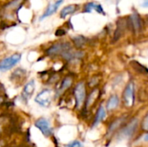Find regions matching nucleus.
<instances>
[{
	"label": "nucleus",
	"instance_id": "obj_1",
	"mask_svg": "<svg viewBox=\"0 0 148 147\" xmlns=\"http://www.w3.org/2000/svg\"><path fill=\"white\" fill-rule=\"evenodd\" d=\"M54 92L52 89L44 88L39 92L35 97V102L42 107H49L53 101Z\"/></svg>",
	"mask_w": 148,
	"mask_h": 147
},
{
	"label": "nucleus",
	"instance_id": "obj_2",
	"mask_svg": "<svg viewBox=\"0 0 148 147\" xmlns=\"http://www.w3.org/2000/svg\"><path fill=\"white\" fill-rule=\"evenodd\" d=\"M74 95L75 100V107L77 109L82 108L86 101V86L84 81H80L76 84L74 89Z\"/></svg>",
	"mask_w": 148,
	"mask_h": 147
},
{
	"label": "nucleus",
	"instance_id": "obj_3",
	"mask_svg": "<svg viewBox=\"0 0 148 147\" xmlns=\"http://www.w3.org/2000/svg\"><path fill=\"white\" fill-rule=\"evenodd\" d=\"M71 48H72L71 44L68 42H56L53 44L50 48H49L46 53L49 56H58V55L62 56L65 52H67Z\"/></svg>",
	"mask_w": 148,
	"mask_h": 147
},
{
	"label": "nucleus",
	"instance_id": "obj_4",
	"mask_svg": "<svg viewBox=\"0 0 148 147\" xmlns=\"http://www.w3.org/2000/svg\"><path fill=\"white\" fill-rule=\"evenodd\" d=\"M22 59L21 54H14L0 61V73L8 71L14 68Z\"/></svg>",
	"mask_w": 148,
	"mask_h": 147
},
{
	"label": "nucleus",
	"instance_id": "obj_5",
	"mask_svg": "<svg viewBox=\"0 0 148 147\" xmlns=\"http://www.w3.org/2000/svg\"><path fill=\"white\" fill-rule=\"evenodd\" d=\"M35 126L46 138H50L53 134V130H52L50 122L45 118H40L36 120L35 122Z\"/></svg>",
	"mask_w": 148,
	"mask_h": 147
},
{
	"label": "nucleus",
	"instance_id": "obj_6",
	"mask_svg": "<svg viewBox=\"0 0 148 147\" xmlns=\"http://www.w3.org/2000/svg\"><path fill=\"white\" fill-rule=\"evenodd\" d=\"M124 105L127 107H132L134 103V85L133 82H129L123 92L122 95Z\"/></svg>",
	"mask_w": 148,
	"mask_h": 147
},
{
	"label": "nucleus",
	"instance_id": "obj_7",
	"mask_svg": "<svg viewBox=\"0 0 148 147\" xmlns=\"http://www.w3.org/2000/svg\"><path fill=\"white\" fill-rule=\"evenodd\" d=\"M35 89H36L35 80H30L24 85L21 92V100L24 104H27L29 102V101L30 100V98L34 94Z\"/></svg>",
	"mask_w": 148,
	"mask_h": 147
},
{
	"label": "nucleus",
	"instance_id": "obj_8",
	"mask_svg": "<svg viewBox=\"0 0 148 147\" xmlns=\"http://www.w3.org/2000/svg\"><path fill=\"white\" fill-rule=\"evenodd\" d=\"M137 127H138V120L134 119L128 123V125H127L122 129L121 133V136L125 139H130L131 137L134 136V133L136 132Z\"/></svg>",
	"mask_w": 148,
	"mask_h": 147
},
{
	"label": "nucleus",
	"instance_id": "obj_9",
	"mask_svg": "<svg viewBox=\"0 0 148 147\" xmlns=\"http://www.w3.org/2000/svg\"><path fill=\"white\" fill-rule=\"evenodd\" d=\"M127 115H123L121 117H119L117 118L115 120H114L113 122L110 123V125L108 126V136H111L113 135L117 130H119L126 122L127 120Z\"/></svg>",
	"mask_w": 148,
	"mask_h": 147
},
{
	"label": "nucleus",
	"instance_id": "obj_10",
	"mask_svg": "<svg viewBox=\"0 0 148 147\" xmlns=\"http://www.w3.org/2000/svg\"><path fill=\"white\" fill-rule=\"evenodd\" d=\"M62 3H63V0H57V1H56V2L50 3V4L47 7V9L45 10L44 13L40 16V20H43L44 18H46V17H48V16L53 15V14L58 10V8L61 6V4H62Z\"/></svg>",
	"mask_w": 148,
	"mask_h": 147
},
{
	"label": "nucleus",
	"instance_id": "obj_11",
	"mask_svg": "<svg viewBox=\"0 0 148 147\" xmlns=\"http://www.w3.org/2000/svg\"><path fill=\"white\" fill-rule=\"evenodd\" d=\"M73 81H74V80H73V78L71 76L64 77V79L62 81V82H61V84H60V86H59V88H58V89L56 91V95L59 96L62 94H63L66 90H68L72 86Z\"/></svg>",
	"mask_w": 148,
	"mask_h": 147
},
{
	"label": "nucleus",
	"instance_id": "obj_12",
	"mask_svg": "<svg viewBox=\"0 0 148 147\" xmlns=\"http://www.w3.org/2000/svg\"><path fill=\"white\" fill-rule=\"evenodd\" d=\"M119 104H120L119 96L116 95V94H113V95L110 96V98L107 101L106 110L107 111H113V110L116 109L119 107Z\"/></svg>",
	"mask_w": 148,
	"mask_h": 147
},
{
	"label": "nucleus",
	"instance_id": "obj_13",
	"mask_svg": "<svg viewBox=\"0 0 148 147\" xmlns=\"http://www.w3.org/2000/svg\"><path fill=\"white\" fill-rule=\"evenodd\" d=\"M106 114H107V110L106 108L103 107V106H101L98 110H97V113H96V115L95 117V120H94V122H93V126H96L99 123H101L104 118L106 117Z\"/></svg>",
	"mask_w": 148,
	"mask_h": 147
},
{
	"label": "nucleus",
	"instance_id": "obj_14",
	"mask_svg": "<svg viewBox=\"0 0 148 147\" xmlns=\"http://www.w3.org/2000/svg\"><path fill=\"white\" fill-rule=\"evenodd\" d=\"M131 21H132V25L134 27V29L135 31H138L141 27V20H140V16L137 13H134L131 16Z\"/></svg>",
	"mask_w": 148,
	"mask_h": 147
},
{
	"label": "nucleus",
	"instance_id": "obj_15",
	"mask_svg": "<svg viewBox=\"0 0 148 147\" xmlns=\"http://www.w3.org/2000/svg\"><path fill=\"white\" fill-rule=\"evenodd\" d=\"M98 93H99V90L98 89H94L90 94L88 96V98H86V107H89L90 106H92L95 101V99L98 97Z\"/></svg>",
	"mask_w": 148,
	"mask_h": 147
},
{
	"label": "nucleus",
	"instance_id": "obj_16",
	"mask_svg": "<svg viewBox=\"0 0 148 147\" xmlns=\"http://www.w3.org/2000/svg\"><path fill=\"white\" fill-rule=\"evenodd\" d=\"M75 10H76V6H75V5H73V4H72V5L66 6V7H64V8L62 10L60 16H61L62 18H65L67 16L73 14V13L75 11Z\"/></svg>",
	"mask_w": 148,
	"mask_h": 147
},
{
	"label": "nucleus",
	"instance_id": "obj_17",
	"mask_svg": "<svg viewBox=\"0 0 148 147\" xmlns=\"http://www.w3.org/2000/svg\"><path fill=\"white\" fill-rule=\"evenodd\" d=\"M93 9L96 10L98 12H103V10L101 8V6L100 4H96V3H88L87 6H86V11L88 12H90Z\"/></svg>",
	"mask_w": 148,
	"mask_h": 147
},
{
	"label": "nucleus",
	"instance_id": "obj_18",
	"mask_svg": "<svg viewBox=\"0 0 148 147\" xmlns=\"http://www.w3.org/2000/svg\"><path fill=\"white\" fill-rule=\"evenodd\" d=\"M141 128L146 131V132H148V113H147V115L144 117L142 122H141Z\"/></svg>",
	"mask_w": 148,
	"mask_h": 147
},
{
	"label": "nucleus",
	"instance_id": "obj_19",
	"mask_svg": "<svg viewBox=\"0 0 148 147\" xmlns=\"http://www.w3.org/2000/svg\"><path fill=\"white\" fill-rule=\"evenodd\" d=\"M67 147H83V145H82V143L81 142V141H79V140H73V141H71L69 144H68Z\"/></svg>",
	"mask_w": 148,
	"mask_h": 147
},
{
	"label": "nucleus",
	"instance_id": "obj_20",
	"mask_svg": "<svg viewBox=\"0 0 148 147\" xmlns=\"http://www.w3.org/2000/svg\"><path fill=\"white\" fill-rule=\"evenodd\" d=\"M74 41H75V44L77 47H82V46H83V44H84V40H83V38L81 37V36H78V37L74 38Z\"/></svg>",
	"mask_w": 148,
	"mask_h": 147
},
{
	"label": "nucleus",
	"instance_id": "obj_21",
	"mask_svg": "<svg viewBox=\"0 0 148 147\" xmlns=\"http://www.w3.org/2000/svg\"><path fill=\"white\" fill-rule=\"evenodd\" d=\"M3 131V123H2V120H0V134Z\"/></svg>",
	"mask_w": 148,
	"mask_h": 147
},
{
	"label": "nucleus",
	"instance_id": "obj_22",
	"mask_svg": "<svg viewBox=\"0 0 148 147\" xmlns=\"http://www.w3.org/2000/svg\"><path fill=\"white\" fill-rule=\"evenodd\" d=\"M143 139H144V141H146V142H148V133H147V134H146V135L144 136Z\"/></svg>",
	"mask_w": 148,
	"mask_h": 147
},
{
	"label": "nucleus",
	"instance_id": "obj_23",
	"mask_svg": "<svg viewBox=\"0 0 148 147\" xmlns=\"http://www.w3.org/2000/svg\"><path fill=\"white\" fill-rule=\"evenodd\" d=\"M143 7H148V0L147 1H146L144 3H143V5H142Z\"/></svg>",
	"mask_w": 148,
	"mask_h": 147
}]
</instances>
